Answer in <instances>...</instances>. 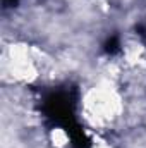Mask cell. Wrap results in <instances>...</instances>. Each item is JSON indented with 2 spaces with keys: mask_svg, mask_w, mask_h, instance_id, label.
I'll return each mask as SVG.
<instances>
[{
  "mask_svg": "<svg viewBox=\"0 0 146 148\" xmlns=\"http://www.w3.org/2000/svg\"><path fill=\"white\" fill-rule=\"evenodd\" d=\"M105 50H107L108 53H115V52L119 50V40H117V38H110L108 41L105 43Z\"/></svg>",
  "mask_w": 146,
  "mask_h": 148,
  "instance_id": "6da1fadb",
  "label": "cell"
}]
</instances>
